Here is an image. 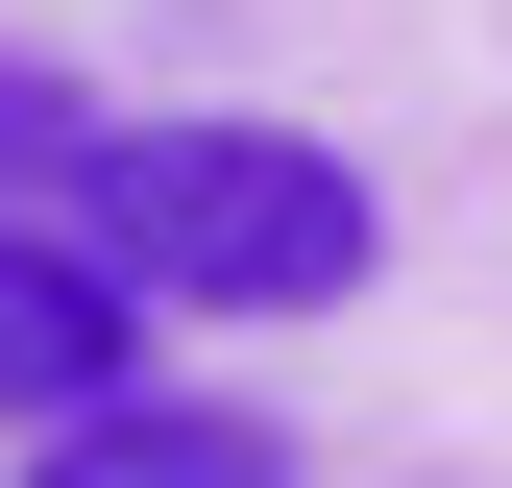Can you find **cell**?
<instances>
[{"instance_id": "cell-2", "label": "cell", "mask_w": 512, "mask_h": 488, "mask_svg": "<svg viewBox=\"0 0 512 488\" xmlns=\"http://www.w3.org/2000/svg\"><path fill=\"white\" fill-rule=\"evenodd\" d=\"M122 318H147V293H122L74 220H0V440H49L74 391H122Z\"/></svg>"}, {"instance_id": "cell-3", "label": "cell", "mask_w": 512, "mask_h": 488, "mask_svg": "<svg viewBox=\"0 0 512 488\" xmlns=\"http://www.w3.org/2000/svg\"><path fill=\"white\" fill-rule=\"evenodd\" d=\"M25 488H293V440L269 415H220V391H147V366H122V391H74L25 440Z\"/></svg>"}, {"instance_id": "cell-1", "label": "cell", "mask_w": 512, "mask_h": 488, "mask_svg": "<svg viewBox=\"0 0 512 488\" xmlns=\"http://www.w3.org/2000/svg\"><path fill=\"white\" fill-rule=\"evenodd\" d=\"M74 244L147 318H342L366 293V171L293 122H98L74 147Z\"/></svg>"}]
</instances>
